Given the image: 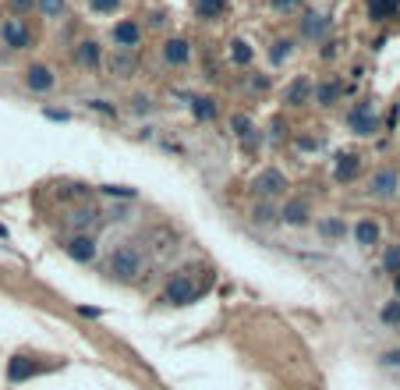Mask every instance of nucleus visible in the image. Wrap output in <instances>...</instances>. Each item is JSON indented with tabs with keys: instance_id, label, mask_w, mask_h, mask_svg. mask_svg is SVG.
Wrapping results in <instances>:
<instances>
[{
	"instance_id": "1",
	"label": "nucleus",
	"mask_w": 400,
	"mask_h": 390,
	"mask_svg": "<svg viewBox=\"0 0 400 390\" xmlns=\"http://www.w3.org/2000/svg\"><path fill=\"white\" fill-rule=\"evenodd\" d=\"M110 273L124 284H135L142 273H145V256L138 245H117V249L110 252Z\"/></svg>"
},
{
	"instance_id": "2",
	"label": "nucleus",
	"mask_w": 400,
	"mask_h": 390,
	"mask_svg": "<svg viewBox=\"0 0 400 390\" xmlns=\"http://www.w3.org/2000/svg\"><path fill=\"white\" fill-rule=\"evenodd\" d=\"M287 188H290V181H287V174L277 171V167H266L262 174H255V181H251V192H255L259 199H277V195H284Z\"/></svg>"
},
{
	"instance_id": "3",
	"label": "nucleus",
	"mask_w": 400,
	"mask_h": 390,
	"mask_svg": "<svg viewBox=\"0 0 400 390\" xmlns=\"http://www.w3.org/2000/svg\"><path fill=\"white\" fill-rule=\"evenodd\" d=\"M347 128L354 135H375L379 132V114H375V107L368 103V99H362V103H354L347 110Z\"/></svg>"
},
{
	"instance_id": "4",
	"label": "nucleus",
	"mask_w": 400,
	"mask_h": 390,
	"mask_svg": "<svg viewBox=\"0 0 400 390\" xmlns=\"http://www.w3.org/2000/svg\"><path fill=\"white\" fill-rule=\"evenodd\" d=\"M0 43L8 50H29L32 47V32L22 18H4L0 22Z\"/></svg>"
},
{
	"instance_id": "5",
	"label": "nucleus",
	"mask_w": 400,
	"mask_h": 390,
	"mask_svg": "<svg viewBox=\"0 0 400 390\" xmlns=\"http://www.w3.org/2000/svg\"><path fill=\"white\" fill-rule=\"evenodd\" d=\"M163 302H171V305H192V302H199V284L192 277H174L171 284H166V291H163Z\"/></svg>"
},
{
	"instance_id": "6",
	"label": "nucleus",
	"mask_w": 400,
	"mask_h": 390,
	"mask_svg": "<svg viewBox=\"0 0 400 390\" xmlns=\"http://www.w3.org/2000/svg\"><path fill=\"white\" fill-rule=\"evenodd\" d=\"M230 132H234V138L241 142V149H255V146H262V135H259V128L251 125V117L248 114H230Z\"/></svg>"
},
{
	"instance_id": "7",
	"label": "nucleus",
	"mask_w": 400,
	"mask_h": 390,
	"mask_svg": "<svg viewBox=\"0 0 400 390\" xmlns=\"http://www.w3.org/2000/svg\"><path fill=\"white\" fill-rule=\"evenodd\" d=\"M22 82H25V89L29 93H50L53 86H57V75H53V68L50 64H29L25 68V75H22Z\"/></svg>"
},
{
	"instance_id": "8",
	"label": "nucleus",
	"mask_w": 400,
	"mask_h": 390,
	"mask_svg": "<svg viewBox=\"0 0 400 390\" xmlns=\"http://www.w3.org/2000/svg\"><path fill=\"white\" fill-rule=\"evenodd\" d=\"M397 192H400V174H397V171L383 167V171H375V174L368 178V195H372V199H393Z\"/></svg>"
},
{
	"instance_id": "9",
	"label": "nucleus",
	"mask_w": 400,
	"mask_h": 390,
	"mask_svg": "<svg viewBox=\"0 0 400 390\" xmlns=\"http://www.w3.org/2000/svg\"><path fill=\"white\" fill-rule=\"evenodd\" d=\"M163 64H171V68H184L188 60H192V43H188L184 36H171V39H163Z\"/></svg>"
},
{
	"instance_id": "10",
	"label": "nucleus",
	"mask_w": 400,
	"mask_h": 390,
	"mask_svg": "<svg viewBox=\"0 0 400 390\" xmlns=\"http://www.w3.org/2000/svg\"><path fill=\"white\" fill-rule=\"evenodd\" d=\"M110 39L117 43V50H135V47L142 43V25L132 22V18H124V22H117V25L110 29Z\"/></svg>"
},
{
	"instance_id": "11",
	"label": "nucleus",
	"mask_w": 400,
	"mask_h": 390,
	"mask_svg": "<svg viewBox=\"0 0 400 390\" xmlns=\"http://www.w3.org/2000/svg\"><path fill=\"white\" fill-rule=\"evenodd\" d=\"M280 220L287 223V228H305V223L312 220L308 199H287L284 206H280Z\"/></svg>"
},
{
	"instance_id": "12",
	"label": "nucleus",
	"mask_w": 400,
	"mask_h": 390,
	"mask_svg": "<svg viewBox=\"0 0 400 390\" xmlns=\"http://www.w3.org/2000/svg\"><path fill=\"white\" fill-rule=\"evenodd\" d=\"M312 89H315V82L308 78V75H298L290 82V86L284 89V103L287 107H305V103H312Z\"/></svg>"
},
{
	"instance_id": "13",
	"label": "nucleus",
	"mask_w": 400,
	"mask_h": 390,
	"mask_svg": "<svg viewBox=\"0 0 400 390\" xmlns=\"http://www.w3.org/2000/svg\"><path fill=\"white\" fill-rule=\"evenodd\" d=\"M64 252H68L75 263H92V259L99 256V249H96V238H92V234H75V238L64 245Z\"/></svg>"
},
{
	"instance_id": "14",
	"label": "nucleus",
	"mask_w": 400,
	"mask_h": 390,
	"mask_svg": "<svg viewBox=\"0 0 400 390\" xmlns=\"http://www.w3.org/2000/svg\"><path fill=\"white\" fill-rule=\"evenodd\" d=\"M358 174H362V156H358V153H340V156H336V163H333V178L336 181L347 184Z\"/></svg>"
},
{
	"instance_id": "15",
	"label": "nucleus",
	"mask_w": 400,
	"mask_h": 390,
	"mask_svg": "<svg viewBox=\"0 0 400 390\" xmlns=\"http://www.w3.org/2000/svg\"><path fill=\"white\" fill-rule=\"evenodd\" d=\"M75 60H78V68H86V71H99L103 53H99L96 39H82V43L75 47Z\"/></svg>"
},
{
	"instance_id": "16",
	"label": "nucleus",
	"mask_w": 400,
	"mask_h": 390,
	"mask_svg": "<svg viewBox=\"0 0 400 390\" xmlns=\"http://www.w3.org/2000/svg\"><path fill=\"white\" fill-rule=\"evenodd\" d=\"M301 36L305 39H326L329 36V18L323 11H308L301 18Z\"/></svg>"
},
{
	"instance_id": "17",
	"label": "nucleus",
	"mask_w": 400,
	"mask_h": 390,
	"mask_svg": "<svg viewBox=\"0 0 400 390\" xmlns=\"http://www.w3.org/2000/svg\"><path fill=\"white\" fill-rule=\"evenodd\" d=\"M340 96H344V86H340V82H315V89H312V99H315L319 107L340 103Z\"/></svg>"
},
{
	"instance_id": "18",
	"label": "nucleus",
	"mask_w": 400,
	"mask_h": 390,
	"mask_svg": "<svg viewBox=\"0 0 400 390\" xmlns=\"http://www.w3.org/2000/svg\"><path fill=\"white\" fill-rule=\"evenodd\" d=\"M32 373H39V369H36V362L25 358V355H14V358L8 362V380H11V383H22V380H29Z\"/></svg>"
},
{
	"instance_id": "19",
	"label": "nucleus",
	"mask_w": 400,
	"mask_h": 390,
	"mask_svg": "<svg viewBox=\"0 0 400 390\" xmlns=\"http://www.w3.org/2000/svg\"><path fill=\"white\" fill-rule=\"evenodd\" d=\"M354 241L368 249V245H379V223L375 220H358L354 223Z\"/></svg>"
},
{
	"instance_id": "20",
	"label": "nucleus",
	"mask_w": 400,
	"mask_h": 390,
	"mask_svg": "<svg viewBox=\"0 0 400 390\" xmlns=\"http://www.w3.org/2000/svg\"><path fill=\"white\" fill-rule=\"evenodd\" d=\"M251 223H259V228H269V223H277L280 220V213L273 210V202L269 199H262V202H255V206H251Z\"/></svg>"
},
{
	"instance_id": "21",
	"label": "nucleus",
	"mask_w": 400,
	"mask_h": 390,
	"mask_svg": "<svg viewBox=\"0 0 400 390\" xmlns=\"http://www.w3.org/2000/svg\"><path fill=\"white\" fill-rule=\"evenodd\" d=\"M400 11V0H368V18L372 22H386Z\"/></svg>"
},
{
	"instance_id": "22",
	"label": "nucleus",
	"mask_w": 400,
	"mask_h": 390,
	"mask_svg": "<svg viewBox=\"0 0 400 390\" xmlns=\"http://www.w3.org/2000/svg\"><path fill=\"white\" fill-rule=\"evenodd\" d=\"M188 103H192L195 121H213V117H216V99H213V96H192Z\"/></svg>"
},
{
	"instance_id": "23",
	"label": "nucleus",
	"mask_w": 400,
	"mask_h": 390,
	"mask_svg": "<svg viewBox=\"0 0 400 390\" xmlns=\"http://www.w3.org/2000/svg\"><path fill=\"white\" fill-rule=\"evenodd\" d=\"M110 71L117 78H132L135 75V57H132V50H117L114 60H110Z\"/></svg>"
},
{
	"instance_id": "24",
	"label": "nucleus",
	"mask_w": 400,
	"mask_h": 390,
	"mask_svg": "<svg viewBox=\"0 0 400 390\" xmlns=\"http://www.w3.org/2000/svg\"><path fill=\"white\" fill-rule=\"evenodd\" d=\"M227 11V0H195V14L205 18V22H213V18H220Z\"/></svg>"
},
{
	"instance_id": "25",
	"label": "nucleus",
	"mask_w": 400,
	"mask_h": 390,
	"mask_svg": "<svg viewBox=\"0 0 400 390\" xmlns=\"http://www.w3.org/2000/svg\"><path fill=\"white\" fill-rule=\"evenodd\" d=\"M319 234H323L326 241H336V238L347 234V228H344V220H336V217H323V220H319Z\"/></svg>"
},
{
	"instance_id": "26",
	"label": "nucleus",
	"mask_w": 400,
	"mask_h": 390,
	"mask_svg": "<svg viewBox=\"0 0 400 390\" xmlns=\"http://www.w3.org/2000/svg\"><path fill=\"white\" fill-rule=\"evenodd\" d=\"M96 220H99V210H92V206H82V210H75V213L68 217L71 228H92Z\"/></svg>"
},
{
	"instance_id": "27",
	"label": "nucleus",
	"mask_w": 400,
	"mask_h": 390,
	"mask_svg": "<svg viewBox=\"0 0 400 390\" xmlns=\"http://www.w3.org/2000/svg\"><path fill=\"white\" fill-rule=\"evenodd\" d=\"M290 53H294V43H290V39H273V50H269V60H273V64H284Z\"/></svg>"
},
{
	"instance_id": "28",
	"label": "nucleus",
	"mask_w": 400,
	"mask_h": 390,
	"mask_svg": "<svg viewBox=\"0 0 400 390\" xmlns=\"http://www.w3.org/2000/svg\"><path fill=\"white\" fill-rule=\"evenodd\" d=\"M230 60H234V64H248L251 60V47L245 43V39H234V43H230Z\"/></svg>"
},
{
	"instance_id": "29",
	"label": "nucleus",
	"mask_w": 400,
	"mask_h": 390,
	"mask_svg": "<svg viewBox=\"0 0 400 390\" xmlns=\"http://www.w3.org/2000/svg\"><path fill=\"white\" fill-rule=\"evenodd\" d=\"M379 316H383V323H390V326H400V298L397 302H386Z\"/></svg>"
},
{
	"instance_id": "30",
	"label": "nucleus",
	"mask_w": 400,
	"mask_h": 390,
	"mask_svg": "<svg viewBox=\"0 0 400 390\" xmlns=\"http://www.w3.org/2000/svg\"><path fill=\"white\" fill-rule=\"evenodd\" d=\"M383 266H386L390 273H400V249H397V245H390V249H386V256H383Z\"/></svg>"
},
{
	"instance_id": "31",
	"label": "nucleus",
	"mask_w": 400,
	"mask_h": 390,
	"mask_svg": "<svg viewBox=\"0 0 400 390\" xmlns=\"http://www.w3.org/2000/svg\"><path fill=\"white\" fill-rule=\"evenodd\" d=\"M86 4H89L96 14H110V11L121 8V0H86Z\"/></svg>"
},
{
	"instance_id": "32",
	"label": "nucleus",
	"mask_w": 400,
	"mask_h": 390,
	"mask_svg": "<svg viewBox=\"0 0 400 390\" xmlns=\"http://www.w3.org/2000/svg\"><path fill=\"white\" fill-rule=\"evenodd\" d=\"M39 8H43L47 18H60L64 14V0H39Z\"/></svg>"
},
{
	"instance_id": "33",
	"label": "nucleus",
	"mask_w": 400,
	"mask_h": 390,
	"mask_svg": "<svg viewBox=\"0 0 400 390\" xmlns=\"http://www.w3.org/2000/svg\"><path fill=\"white\" fill-rule=\"evenodd\" d=\"M103 192H107V195H121V199H132L135 195V188H117V184H103Z\"/></svg>"
},
{
	"instance_id": "34",
	"label": "nucleus",
	"mask_w": 400,
	"mask_h": 390,
	"mask_svg": "<svg viewBox=\"0 0 400 390\" xmlns=\"http://www.w3.org/2000/svg\"><path fill=\"white\" fill-rule=\"evenodd\" d=\"M8 4H11V11L25 14V11H32V8H36V0H8Z\"/></svg>"
},
{
	"instance_id": "35",
	"label": "nucleus",
	"mask_w": 400,
	"mask_h": 390,
	"mask_svg": "<svg viewBox=\"0 0 400 390\" xmlns=\"http://www.w3.org/2000/svg\"><path fill=\"white\" fill-rule=\"evenodd\" d=\"M142 110H145V114L153 110V99H149V96H135V114H142Z\"/></svg>"
},
{
	"instance_id": "36",
	"label": "nucleus",
	"mask_w": 400,
	"mask_h": 390,
	"mask_svg": "<svg viewBox=\"0 0 400 390\" xmlns=\"http://www.w3.org/2000/svg\"><path fill=\"white\" fill-rule=\"evenodd\" d=\"M89 107H92V110H99V114H117L114 107H107V99H89Z\"/></svg>"
},
{
	"instance_id": "37",
	"label": "nucleus",
	"mask_w": 400,
	"mask_h": 390,
	"mask_svg": "<svg viewBox=\"0 0 400 390\" xmlns=\"http://www.w3.org/2000/svg\"><path fill=\"white\" fill-rule=\"evenodd\" d=\"M269 4L277 11H294V8H298V0H269Z\"/></svg>"
},
{
	"instance_id": "38",
	"label": "nucleus",
	"mask_w": 400,
	"mask_h": 390,
	"mask_svg": "<svg viewBox=\"0 0 400 390\" xmlns=\"http://www.w3.org/2000/svg\"><path fill=\"white\" fill-rule=\"evenodd\" d=\"M383 362H386V365H400V352H386Z\"/></svg>"
},
{
	"instance_id": "39",
	"label": "nucleus",
	"mask_w": 400,
	"mask_h": 390,
	"mask_svg": "<svg viewBox=\"0 0 400 390\" xmlns=\"http://www.w3.org/2000/svg\"><path fill=\"white\" fill-rule=\"evenodd\" d=\"M319 146H323L319 138H301V149H319Z\"/></svg>"
},
{
	"instance_id": "40",
	"label": "nucleus",
	"mask_w": 400,
	"mask_h": 390,
	"mask_svg": "<svg viewBox=\"0 0 400 390\" xmlns=\"http://www.w3.org/2000/svg\"><path fill=\"white\" fill-rule=\"evenodd\" d=\"M393 291H397V298H400V273H393Z\"/></svg>"
}]
</instances>
